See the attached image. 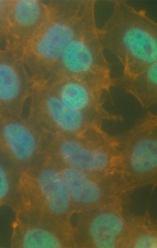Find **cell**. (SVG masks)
Here are the masks:
<instances>
[{
  "instance_id": "cell-1",
  "label": "cell",
  "mask_w": 157,
  "mask_h": 248,
  "mask_svg": "<svg viewBox=\"0 0 157 248\" xmlns=\"http://www.w3.org/2000/svg\"><path fill=\"white\" fill-rule=\"evenodd\" d=\"M111 14L99 28L104 50L114 55L122 68L117 84L133 79L157 63V23L146 11L123 0L112 1Z\"/></svg>"
},
{
  "instance_id": "cell-2",
  "label": "cell",
  "mask_w": 157,
  "mask_h": 248,
  "mask_svg": "<svg viewBox=\"0 0 157 248\" xmlns=\"http://www.w3.org/2000/svg\"><path fill=\"white\" fill-rule=\"evenodd\" d=\"M45 22L23 49L22 58L35 82H45L79 31L89 0H51Z\"/></svg>"
},
{
  "instance_id": "cell-3",
  "label": "cell",
  "mask_w": 157,
  "mask_h": 248,
  "mask_svg": "<svg viewBox=\"0 0 157 248\" xmlns=\"http://www.w3.org/2000/svg\"><path fill=\"white\" fill-rule=\"evenodd\" d=\"M120 145V137L113 136L99 127L78 135L45 133L43 153L84 172L121 175Z\"/></svg>"
},
{
  "instance_id": "cell-4",
  "label": "cell",
  "mask_w": 157,
  "mask_h": 248,
  "mask_svg": "<svg viewBox=\"0 0 157 248\" xmlns=\"http://www.w3.org/2000/svg\"><path fill=\"white\" fill-rule=\"evenodd\" d=\"M95 6L96 1L89 0L79 31L45 82L76 78L99 86L109 94L117 86V79L112 78L110 64L100 40Z\"/></svg>"
},
{
  "instance_id": "cell-5",
  "label": "cell",
  "mask_w": 157,
  "mask_h": 248,
  "mask_svg": "<svg viewBox=\"0 0 157 248\" xmlns=\"http://www.w3.org/2000/svg\"><path fill=\"white\" fill-rule=\"evenodd\" d=\"M16 205L64 219L73 220L76 215L56 165L44 153L35 163L23 171Z\"/></svg>"
},
{
  "instance_id": "cell-6",
  "label": "cell",
  "mask_w": 157,
  "mask_h": 248,
  "mask_svg": "<svg viewBox=\"0 0 157 248\" xmlns=\"http://www.w3.org/2000/svg\"><path fill=\"white\" fill-rule=\"evenodd\" d=\"M121 177L131 193L157 186V115L149 112L120 137Z\"/></svg>"
},
{
  "instance_id": "cell-7",
  "label": "cell",
  "mask_w": 157,
  "mask_h": 248,
  "mask_svg": "<svg viewBox=\"0 0 157 248\" xmlns=\"http://www.w3.org/2000/svg\"><path fill=\"white\" fill-rule=\"evenodd\" d=\"M11 223L12 248H76L73 220L46 215L16 205Z\"/></svg>"
},
{
  "instance_id": "cell-8",
  "label": "cell",
  "mask_w": 157,
  "mask_h": 248,
  "mask_svg": "<svg viewBox=\"0 0 157 248\" xmlns=\"http://www.w3.org/2000/svg\"><path fill=\"white\" fill-rule=\"evenodd\" d=\"M52 159L63 177L76 214L122 201L130 202L132 193L120 174L84 172Z\"/></svg>"
},
{
  "instance_id": "cell-9",
  "label": "cell",
  "mask_w": 157,
  "mask_h": 248,
  "mask_svg": "<svg viewBox=\"0 0 157 248\" xmlns=\"http://www.w3.org/2000/svg\"><path fill=\"white\" fill-rule=\"evenodd\" d=\"M27 118L42 133L78 135L104 127L103 122L70 108L44 82H35Z\"/></svg>"
},
{
  "instance_id": "cell-10",
  "label": "cell",
  "mask_w": 157,
  "mask_h": 248,
  "mask_svg": "<svg viewBox=\"0 0 157 248\" xmlns=\"http://www.w3.org/2000/svg\"><path fill=\"white\" fill-rule=\"evenodd\" d=\"M128 203L122 201L76 213L73 221L76 248H121Z\"/></svg>"
},
{
  "instance_id": "cell-11",
  "label": "cell",
  "mask_w": 157,
  "mask_h": 248,
  "mask_svg": "<svg viewBox=\"0 0 157 248\" xmlns=\"http://www.w3.org/2000/svg\"><path fill=\"white\" fill-rule=\"evenodd\" d=\"M45 133L22 115L0 116V156L22 171L43 154Z\"/></svg>"
},
{
  "instance_id": "cell-12",
  "label": "cell",
  "mask_w": 157,
  "mask_h": 248,
  "mask_svg": "<svg viewBox=\"0 0 157 248\" xmlns=\"http://www.w3.org/2000/svg\"><path fill=\"white\" fill-rule=\"evenodd\" d=\"M34 84L21 54L7 43L0 46V116L22 115Z\"/></svg>"
},
{
  "instance_id": "cell-13",
  "label": "cell",
  "mask_w": 157,
  "mask_h": 248,
  "mask_svg": "<svg viewBox=\"0 0 157 248\" xmlns=\"http://www.w3.org/2000/svg\"><path fill=\"white\" fill-rule=\"evenodd\" d=\"M65 106L104 123L122 122V116L111 113L105 107L104 96L107 94L99 86L76 78L44 82Z\"/></svg>"
},
{
  "instance_id": "cell-14",
  "label": "cell",
  "mask_w": 157,
  "mask_h": 248,
  "mask_svg": "<svg viewBox=\"0 0 157 248\" xmlns=\"http://www.w3.org/2000/svg\"><path fill=\"white\" fill-rule=\"evenodd\" d=\"M48 14V1L8 0L6 43L22 54Z\"/></svg>"
},
{
  "instance_id": "cell-15",
  "label": "cell",
  "mask_w": 157,
  "mask_h": 248,
  "mask_svg": "<svg viewBox=\"0 0 157 248\" xmlns=\"http://www.w3.org/2000/svg\"><path fill=\"white\" fill-rule=\"evenodd\" d=\"M121 248H157V223L148 212L126 214Z\"/></svg>"
},
{
  "instance_id": "cell-16",
  "label": "cell",
  "mask_w": 157,
  "mask_h": 248,
  "mask_svg": "<svg viewBox=\"0 0 157 248\" xmlns=\"http://www.w3.org/2000/svg\"><path fill=\"white\" fill-rule=\"evenodd\" d=\"M135 98L144 109L157 102V63H154L133 79L119 84Z\"/></svg>"
},
{
  "instance_id": "cell-17",
  "label": "cell",
  "mask_w": 157,
  "mask_h": 248,
  "mask_svg": "<svg viewBox=\"0 0 157 248\" xmlns=\"http://www.w3.org/2000/svg\"><path fill=\"white\" fill-rule=\"evenodd\" d=\"M23 171L0 156V209L12 210L17 203Z\"/></svg>"
},
{
  "instance_id": "cell-18",
  "label": "cell",
  "mask_w": 157,
  "mask_h": 248,
  "mask_svg": "<svg viewBox=\"0 0 157 248\" xmlns=\"http://www.w3.org/2000/svg\"><path fill=\"white\" fill-rule=\"evenodd\" d=\"M6 43V35L3 28L0 26V46Z\"/></svg>"
}]
</instances>
